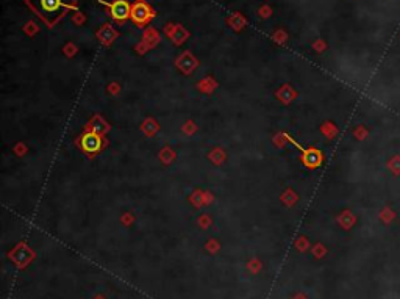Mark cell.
Returning <instances> with one entry per match:
<instances>
[{"label": "cell", "mask_w": 400, "mask_h": 299, "mask_svg": "<svg viewBox=\"0 0 400 299\" xmlns=\"http://www.w3.org/2000/svg\"><path fill=\"white\" fill-rule=\"evenodd\" d=\"M130 17L135 24L145 25V24H149L153 17H155V13H153V10L145 2H143V0H138V2H135L131 5V16Z\"/></svg>", "instance_id": "cell-2"}, {"label": "cell", "mask_w": 400, "mask_h": 299, "mask_svg": "<svg viewBox=\"0 0 400 299\" xmlns=\"http://www.w3.org/2000/svg\"><path fill=\"white\" fill-rule=\"evenodd\" d=\"M304 162L306 163V166H310V168H316V166H319L320 162H322L320 152H318L316 149H310V150H308L306 154H305Z\"/></svg>", "instance_id": "cell-6"}, {"label": "cell", "mask_w": 400, "mask_h": 299, "mask_svg": "<svg viewBox=\"0 0 400 299\" xmlns=\"http://www.w3.org/2000/svg\"><path fill=\"white\" fill-rule=\"evenodd\" d=\"M25 3L34 15L43 19L47 27H53L61 17L66 16V13L77 10L74 0H25Z\"/></svg>", "instance_id": "cell-1"}, {"label": "cell", "mask_w": 400, "mask_h": 299, "mask_svg": "<svg viewBox=\"0 0 400 299\" xmlns=\"http://www.w3.org/2000/svg\"><path fill=\"white\" fill-rule=\"evenodd\" d=\"M77 144L80 146L83 152H86L89 155H94L102 149L103 141H102L100 135L94 133V132H86V133H83L80 136V140L77 141Z\"/></svg>", "instance_id": "cell-3"}, {"label": "cell", "mask_w": 400, "mask_h": 299, "mask_svg": "<svg viewBox=\"0 0 400 299\" xmlns=\"http://www.w3.org/2000/svg\"><path fill=\"white\" fill-rule=\"evenodd\" d=\"M110 8V16L113 17L117 22H122V20H127L131 16V5L127 0H113V3H105Z\"/></svg>", "instance_id": "cell-4"}, {"label": "cell", "mask_w": 400, "mask_h": 299, "mask_svg": "<svg viewBox=\"0 0 400 299\" xmlns=\"http://www.w3.org/2000/svg\"><path fill=\"white\" fill-rule=\"evenodd\" d=\"M97 36H99V39L102 41L103 44H110V43H113V41L117 38V32L113 29V27L103 25L102 29L97 32Z\"/></svg>", "instance_id": "cell-5"}]
</instances>
